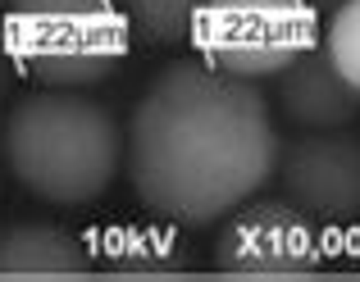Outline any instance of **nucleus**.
Returning <instances> with one entry per match:
<instances>
[{"label":"nucleus","mask_w":360,"mask_h":282,"mask_svg":"<svg viewBox=\"0 0 360 282\" xmlns=\"http://www.w3.org/2000/svg\"><path fill=\"white\" fill-rule=\"evenodd\" d=\"M278 128L251 78L205 60H174L137 96L123 128V168L146 214L210 228L278 168Z\"/></svg>","instance_id":"nucleus-1"},{"label":"nucleus","mask_w":360,"mask_h":282,"mask_svg":"<svg viewBox=\"0 0 360 282\" xmlns=\"http://www.w3.org/2000/svg\"><path fill=\"white\" fill-rule=\"evenodd\" d=\"M5 164L37 201L78 210L110 192L123 168L115 109L73 87H37L5 119Z\"/></svg>","instance_id":"nucleus-2"},{"label":"nucleus","mask_w":360,"mask_h":282,"mask_svg":"<svg viewBox=\"0 0 360 282\" xmlns=\"http://www.w3.org/2000/svg\"><path fill=\"white\" fill-rule=\"evenodd\" d=\"M5 46L41 87L91 91L128 55V23L110 0H9Z\"/></svg>","instance_id":"nucleus-3"},{"label":"nucleus","mask_w":360,"mask_h":282,"mask_svg":"<svg viewBox=\"0 0 360 282\" xmlns=\"http://www.w3.org/2000/svg\"><path fill=\"white\" fill-rule=\"evenodd\" d=\"M315 46V9L306 0H210L196 51L233 78H274Z\"/></svg>","instance_id":"nucleus-4"},{"label":"nucleus","mask_w":360,"mask_h":282,"mask_svg":"<svg viewBox=\"0 0 360 282\" xmlns=\"http://www.w3.org/2000/svg\"><path fill=\"white\" fill-rule=\"evenodd\" d=\"M219 274L246 278H292L315 274L324 264V223L283 201H242L219 219V237L210 250Z\"/></svg>","instance_id":"nucleus-5"},{"label":"nucleus","mask_w":360,"mask_h":282,"mask_svg":"<svg viewBox=\"0 0 360 282\" xmlns=\"http://www.w3.org/2000/svg\"><path fill=\"white\" fill-rule=\"evenodd\" d=\"M278 177L288 201L324 228L360 219V137H352L347 128L306 133L283 146Z\"/></svg>","instance_id":"nucleus-6"},{"label":"nucleus","mask_w":360,"mask_h":282,"mask_svg":"<svg viewBox=\"0 0 360 282\" xmlns=\"http://www.w3.org/2000/svg\"><path fill=\"white\" fill-rule=\"evenodd\" d=\"M274 100L278 114L301 133H328V128H352L360 119V91L342 78L328 46L301 51L288 69L274 73Z\"/></svg>","instance_id":"nucleus-7"},{"label":"nucleus","mask_w":360,"mask_h":282,"mask_svg":"<svg viewBox=\"0 0 360 282\" xmlns=\"http://www.w3.org/2000/svg\"><path fill=\"white\" fill-rule=\"evenodd\" d=\"M96 260L110 274L160 278V274H187V269H192V246L183 241V228H178V223L150 214V219L110 223L96 241Z\"/></svg>","instance_id":"nucleus-8"},{"label":"nucleus","mask_w":360,"mask_h":282,"mask_svg":"<svg viewBox=\"0 0 360 282\" xmlns=\"http://www.w3.org/2000/svg\"><path fill=\"white\" fill-rule=\"evenodd\" d=\"M91 269V250L60 223L18 219L0 232V274L14 278H73Z\"/></svg>","instance_id":"nucleus-9"},{"label":"nucleus","mask_w":360,"mask_h":282,"mask_svg":"<svg viewBox=\"0 0 360 282\" xmlns=\"http://www.w3.org/2000/svg\"><path fill=\"white\" fill-rule=\"evenodd\" d=\"M205 5L210 0H119V14L128 36H137L146 51H178L196 46Z\"/></svg>","instance_id":"nucleus-10"},{"label":"nucleus","mask_w":360,"mask_h":282,"mask_svg":"<svg viewBox=\"0 0 360 282\" xmlns=\"http://www.w3.org/2000/svg\"><path fill=\"white\" fill-rule=\"evenodd\" d=\"M328 55L342 69V78L360 91V0H342L333 9V23H328Z\"/></svg>","instance_id":"nucleus-11"},{"label":"nucleus","mask_w":360,"mask_h":282,"mask_svg":"<svg viewBox=\"0 0 360 282\" xmlns=\"http://www.w3.org/2000/svg\"><path fill=\"white\" fill-rule=\"evenodd\" d=\"M306 5H310V9H315V14H319V9H338V5H342V0H306Z\"/></svg>","instance_id":"nucleus-12"},{"label":"nucleus","mask_w":360,"mask_h":282,"mask_svg":"<svg viewBox=\"0 0 360 282\" xmlns=\"http://www.w3.org/2000/svg\"><path fill=\"white\" fill-rule=\"evenodd\" d=\"M0 5H9V0H0Z\"/></svg>","instance_id":"nucleus-13"}]
</instances>
